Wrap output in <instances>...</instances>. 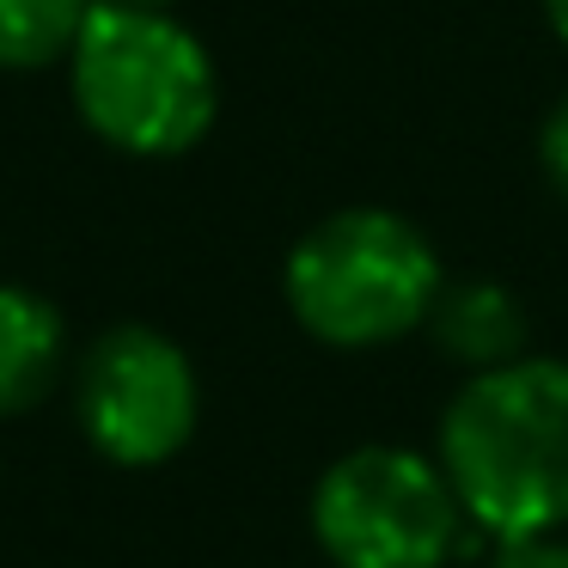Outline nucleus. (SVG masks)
Here are the masks:
<instances>
[{"instance_id": "f257e3e1", "label": "nucleus", "mask_w": 568, "mask_h": 568, "mask_svg": "<svg viewBox=\"0 0 568 568\" xmlns=\"http://www.w3.org/2000/svg\"><path fill=\"white\" fill-rule=\"evenodd\" d=\"M470 526L531 538L568 526V361L519 355L470 373L440 409V446Z\"/></svg>"}, {"instance_id": "f03ea898", "label": "nucleus", "mask_w": 568, "mask_h": 568, "mask_svg": "<svg viewBox=\"0 0 568 568\" xmlns=\"http://www.w3.org/2000/svg\"><path fill=\"white\" fill-rule=\"evenodd\" d=\"M74 111L99 141L135 160H178L214 129L221 74L172 7L99 0L68 50Z\"/></svg>"}, {"instance_id": "7ed1b4c3", "label": "nucleus", "mask_w": 568, "mask_h": 568, "mask_svg": "<svg viewBox=\"0 0 568 568\" xmlns=\"http://www.w3.org/2000/svg\"><path fill=\"white\" fill-rule=\"evenodd\" d=\"M446 287L440 251L397 209H336L294 239L282 294L294 324L324 348H392L422 331Z\"/></svg>"}, {"instance_id": "20e7f679", "label": "nucleus", "mask_w": 568, "mask_h": 568, "mask_svg": "<svg viewBox=\"0 0 568 568\" xmlns=\"http://www.w3.org/2000/svg\"><path fill=\"white\" fill-rule=\"evenodd\" d=\"M470 514L440 458L416 446H348L312 483V538L336 568H446Z\"/></svg>"}, {"instance_id": "39448f33", "label": "nucleus", "mask_w": 568, "mask_h": 568, "mask_svg": "<svg viewBox=\"0 0 568 568\" xmlns=\"http://www.w3.org/2000/svg\"><path fill=\"white\" fill-rule=\"evenodd\" d=\"M80 428L111 465L148 470L190 446L202 416V385L184 343L153 324H116L80 361Z\"/></svg>"}, {"instance_id": "423d86ee", "label": "nucleus", "mask_w": 568, "mask_h": 568, "mask_svg": "<svg viewBox=\"0 0 568 568\" xmlns=\"http://www.w3.org/2000/svg\"><path fill=\"white\" fill-rule=\"evenodd\" d=\"M428 331L440 343L446 361L470 373L507 367V361L531 355V318L519 306V294L507 282H489V275H465V282H446L440 300L428 312Z\"/></svg>"}, {"instance_id": "0eeeda50", "label": "nucleus", "mask_w": 568, "mask_h": 568, "mask_svg": "<svg viewBox=\"0 0 568 568\" xmlns=\"http://www.w3.org/2000/svg\"><path fill=\"white\" fill-rule=\"evenodd\" d=\"M62 367V312L19 282H0V416L31 409Z\"/></svg>"}, {"instance_id": "6e6552de", "label": "nucleus", "mask_w": 568, "mask_h": 568, "mask_svg": "<svg viewBox=\"0 0 568 568\" xmlns=\"http://www.w3.org/2000/svg\"><path fill=\"white\" fill-rule=\"evenodd\" d=\"M99 0H0V68L68 62Z\"/></svg>"}, {"instance_id": "1a4fd4ad", "label": "nucleus", "mask_w": 568, "mask_h": 568, "mask_svg": "<svg viewBox=\"0 0 568 568\" xmlns=\"http://www.w3.org/2000/svg\"><path fill=\"white\" fill-rule=\"evenodd\" d=\"M489 568H568L562 531H531V538H495Z\"/></svg>"}, {"instance_id": "9d476101", "label": "nucleus", "mask_w": 568, "mask_h": 568, "mask_svg": "<svg viewBox=\"0 0 568 568\" xmlns=\"http://www.w3.org/2000/svg\"><path fill=\"white\" fill-rule=\"evenodd\" d=\"M538 165H544V178H550V190L568 202V99H556L550 116H544V129H538Z\"/></svg>"}, {"instance_id": "9b49d317", "label": "nucleus", "mask_w": 568, "mask_h": 568, "mask_svg": "<svg viewBox=\"0 0 568 568\" xmlns=\"http://www.w3.org/2000/svg\"><path fill=\"white\" fill-rule=\"evenodd\" d=\"M544 19H550V31L568 43V0H544Z\"/></svg>"}, {"instance_id": "f8f14e48", "label": "nucleus", "mask_w": 568, "mask_h": 568, "mask_svg": "<svg viewBox=\"0 0 568 568\" xmlns=\"http://www.w3.org/2000/svg\"><path fill=\"white\" fill-rule=\"evenodd\" d=\"M129 7H172V0H129Z\"/></svg>"}]
</instances>
